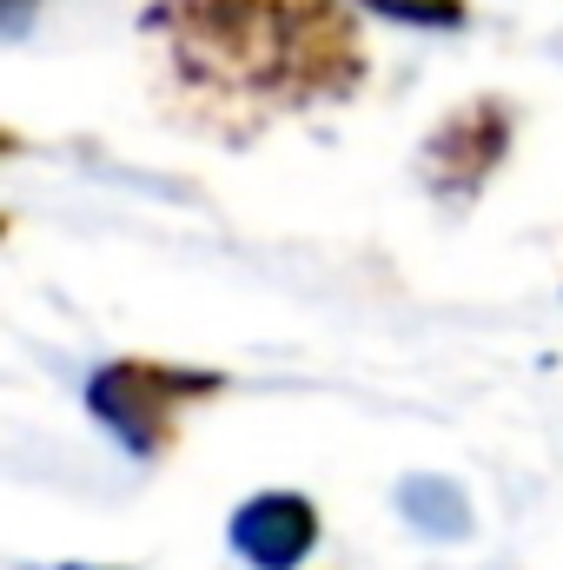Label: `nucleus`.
I'll return each mask as SVG.
<instances>
[{"mask_svg":"<svg viewBox=\"0 0 563 570\" xmlns=\"http://www.w3.org/2000/svg\"><path fill=\"white\" fill-rule=\"evenodd\" d=\"M140 47L159 100L192 134L226 140L345 107L372 80V47L345 0H146Z\"/></svg>","mask_w":563,"mask_h":570,"instance_id":"nucleus-1","label":"nucleus"},{"mask_svg":"<svg viewBox=\"0 0 563 570\" xmlns=\"http://www.w3.org/2000/svg\"><path fill=\"white\" fill-rule=\"evenodd\" d=\"M226 392V372L206 365H172V358H107L87 379V412L93 425L113 431V444L140 464L172 458L179 431L199 405H213Z\"/></svg>","mask_w":563,"mask_h":570,"instance_id":"nucleus-2","label":"nucleus"},{"mask_svg":"<svg viewBox=\"0 0 563 570\" xmlns=\"http://www.w3.org/2000/svg\"><path fill=\"white\" fill-rule=\"evenodd\" d=\"M511 146H517V100L511 94H471V100H457L418 146L424 193L451 199V206L477 199L497 179V166L511 159Z\"/></svg>","mask_w":563,"mask_h":570,"instance_id":"nucleus-3","label":"nucleus"},{"mask_svg":"<svg viewBox=\"0 0 563 570\" xmlns=\"http://www.w3.org/2000/svg\"><path fill=\"white\" fill-rule=\"evenodd\" d=\"M318 504L305 491H253L233 524H226V544L246 558L253 570H298L312 551H318Z\"/></svg>","mask_w":563,"mask_h":570,"instance_id":"nucleus-4","label":"nucleus"},{"mask_svg":"<svg viewBox=\"0 0 563 570\" xmlns=\"http://www.w3.org/2000/svg\"><path fill=\"white\" fill-rule=\"evenodd\" d=\"M345 7H365V13L398 20V27H437V33L464 27V0H345Z\"/></svg>","mask_w":563,"mask_h":570,"instance_id":"nucleus-5","label":"nucleus"},{"mask_svg":"<svg viewBox=\"0 0 563 570\" xmlns=\"http://www.w3.org/2000/svg\"><path fill=\"white\" fill-rule=\"evenodd\" d=\"M40 13V0H0V20H7V33H27V20Z\"/></svg>","mask_w":563,"mask_h":570,"instance_id":"nucleus-6","label":"nucleus"},{"mask_svg":"<svg viewBox=\"0 0 563 570\" xmlns=\"http://www.w3.org/2000/svg\"><path fill=\"white\" fill-rule=\"evenodd\" d=\"M67 570H80V564H67Z\"/></svg>","mask_w":563,"mask_h":570,"instance_id":"nucleus-7","label":"nucleus"}]
</instances>
